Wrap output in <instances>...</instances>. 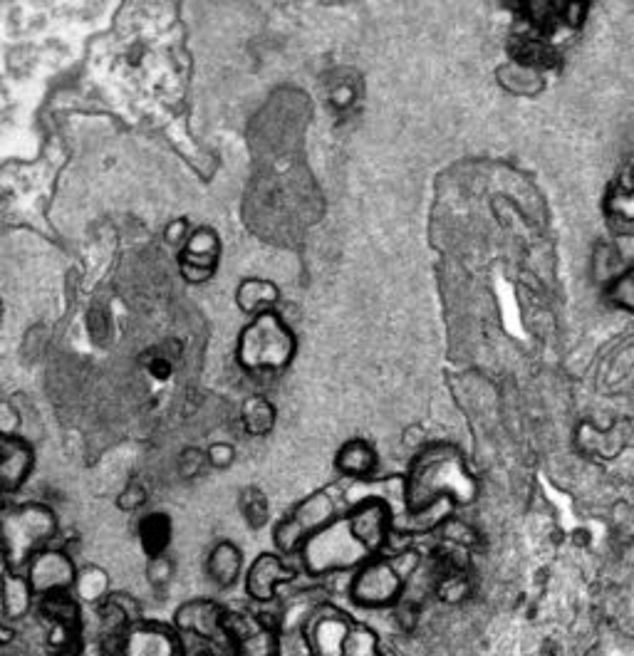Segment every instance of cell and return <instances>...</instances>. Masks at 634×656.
I'll return each instance as SVG.
<instances>
[{
    "label": "cell",
    "instance_id": "cell-1",
    "mask_svg": "<svg viewBox=\"0 0 634 656\" xmlns=\"http://www.w3.org/2000/svg\"><path fill=\"white\" fill-rule=\"evenodd\" d=\"M402 498L407 513H419L441 501L464 508L478 498V481L454 444H426L402 478Z\"/></svg>",
    "mask_w": 634,
    "mask_h": 656
},
{
    "label": "cell",
    "instance_id": "cell-2",
    "mask_svg": "<svg viewBox=\"0 0 634 656\" xmlns=\"http://www.w3.org/2000/svg\"><path fill=\"white\" fill-rule=\"evenodd\" d=\"M57 535V518L43 503H5L0 508V555L5 570L25 572Z\"/></svg>",
    "mask_w": 634,
    "mask_h": 656
},
{
    "label": "cell",
    "instance_id": "cell-3",
    "mask_svg": "<svg viewBox=\"0 0 634 656\" xmlns=\"http://www.w3.org/2000/svg\"><path fill=\"white\" fill-rule=\"evenodd\" d=\"M295 335L278 312L256 315L238 337L236 359L248 372H280L295 357Z\"/></svg>",
    "mask_w": 634,
    "mask_h": 656
},
{
    "label": "cell",
    "instance_id": "cell-4",
    "mask_svg": "<svg viewBox=\"0 0 634 656\" xmlns=\"http://www.w3.org/2000/svg\"><path fill=\"white\" fill-rule=\"evenodd\" d=\"M303 567L315 577L337 575V572H352L372 555L367 553L365 545L355 538L350 523L345 515H337L330 525L317 530L298 550Z\"/></svg>",
    "mask_w": 634,
    "mask_h": 656
},
{
    "label": "cell",
    "instance_id": "cell-5",
    "mask_svg": "<svg viewBox=\"0 0 634 656\" xmlns=\"http://www.w3.org/2000/svg\"><path fill=\"white\" fill-rule=\"evenodd\" d=\"M337 515H340V493L335 486L310 493L298 505H293L283 520H278L273 530L275 548L285 555L298 553L310 535L330 525Z\"/></svg>",
    "mask_w": 634,
    "mask_h": 656
},
{
    "label": "cell",
    "instance_id": "cell-6",
    "mask_svg": "<svg viewBox=\"0 0 634 656\" xmlns=\"http://www.w3.org/2000/svg\"><path fill=\"white\" fill-rule=\"evenodd\" d=\"M404 572L389 557H372L360 565L352 577V602L367 609L394 607L404 595Z\"/></svg>",
    "mask_w": 634,
    "mask_h": 656
},
{
    "label": "cell",
    "instance_id": "cell-7",
    "mask_svg": "<svg viewBox=\"0 0 634 656\" xmlns=\"http://www.w3.org/2000/svg\"><path fill=\"white\" fill-rule=\"evenodd\" d=\"M355 619L332 605L317 607L305 622V644L310 656H345Z\"/></svg>",
    "mask_w": 634,
    "mask_h": 656
},
{
    "label": "cell",
    "instance_id": "cell-8",
    "mask_svg": "<svg viewBox=\"0 0 634 656\" xmlns=\"http://www.w3.org/2000/svg\"><path fill=\"white\" fill-rule=\"evenodd\" d=\"M226 644L233 656H278L280 639L270 622L253 612H228Z\"/></svg>",
    "mask_w": 634,
    "mask_h": 656
},
{
    "label": "cell",
    "instance_id": "cell-9",
    "mask_svg": "<svg viewBox=\"0 0 634 656\" xmlns=\"http://www.w3.org/2000/svg\"><path fill=\"white\" fill-rule=\"evenodd\" d=\"M226 617L228 609L218 605L216 600H189L176 607L174 612V632L179 637H189L194 642L218 644L226 642Z\"/></svg>",
    "mask_w": 634,
    "mask_h": 656
},
{
    "label": "cell",
    "instance_id": "cell-10",
    "mask_svg": "<svg viewBox=\"0 0 634 656\" xmlns=\"http://www.w3.org/2000/svg\"><path fill=\"white\" fill-rule=\"evenodd\" d=\"M23 575L25 580H28L30 592H33L35 600H43V597L60 595V592L72 590V582H75V575H77V565L70 557V553H65V550L45 548L28 562Z\"/></svg>",
    "mask_w": 634,
    "mask_h": 656
},
{
    "label": "cell",
    "instance_id": "cell-11",
    "mask_svg": "<svg viewBox=\"0 0 634 656\" xmlns=\"http://www.w3.org/2000/svg\"><path fill=\"white\" fill-rule=\"evenodd\" d=\"M184 637L174 632V627L142 619L129 627L109 649V656H181Z\"/></svg>",
    "mask_w": 634,
    "mask_h": 656
},
{
    "label": "cell",
    "instance_id": "cell-12",
    "mask_svg": "<svg viewBox=\"0 0 634 656\" xmlns=\"http://www.w3.org/2000/svg\"><path fill=\"white\" fill-rule=\"evenodd\" d=\"M355 538L372 557L382 555L384 543L392 533V505L382 498H362L345 513Z\"/></svg>",
    "mask_w": 634,
    "mask_h": 656
},
{
    "label": "cell",
    "instance_id": "cell-13",
    "mask_svg": "<svg viewBox=\"0 0 634 656\" xmlns=\"http://www.w3.org/2000/svg\"><path fill=\"white\" fill-rule=\"evenodd\" d=\"M218 260H221V241H218L216 233H213L211 228L191 231L184 248H181V278L191 285L209 283L218 268Z\"/></svg>",
    "mask_w": 634,
    "mask_h": 656
},
{
    "label": "cell",
    "instance_id": "cell-14",
    "mask_svg": "<svg viewBox=\"0 0 634 656\" xmlns=\"http://www.w3.org/2000/svg\"><path fill=\"white\" fill-rule=\"evenodd\" d=\"M295 577H298V572H295L283 557L275 553H263L248 567L246 592L253 602L265 605V602H273L280 587L293 582Z\"/></svg>",
    "mask_w": 634,
    "mask_h": 656
},
{
    "label": "cell",
    "instance_id": "cell-15",
    "mask_svg": "<svg viewBox=\"0 0 634 656\" xmlns=\"http://www.w3.org/2000/svg\"><path fill=\"white\" fill-rule=\"evenodd\" d=\"M508 55H511V62L540 72V75L560 67V50L555 48L553 40L533 33L530 28L516 30V33L508 38Z\"/></svg>",
    "mask_w": 634,
    "mask_h": 656
},
{
    "label": "cell",
    "instance_id": "cell-16",
    "mask_svg": "<svg viewBox=\"0 0 634 656\" xmlns=\"http://www.w3.org/2000/svg\"><path fill=\"white\" fill-rule=\"evenodd\" d=\"M97 619H100L102 637L107 639L109 649L114 647L119 637L127 632L129 627L142 622V605L134 595L129 592H109L107 600L97 605Z\"/></svg>",
    "mask_w": 634,
    "mask_h": 656
},
{
    "label": "cell",
    "instance_id": "cell-17",
    "mask_svg": "<svg viewBox=\"0 0 634 656\" xmlns=\"http://www.w3.org/2000/svg\"><path fill=\"white\" fill-rule=\"evenodd\" d=\"M33 471V451L18 436L0 434V493L10 496L28 481Z\"/></svg>",
    "mask_w": 634,
    "mask_h": 656
},
{
    "label": "cell",
    "instance_id": "cell-18",
    "mask_svg": "<svg viewBox=\"0 0 634 656\" xmlns=\"http://www.w3.org/2000/svg\"><path fill=\"white\" fill-rule=\"evenodd\" d=\"M580 451L590 456H600V458H615L620 456V451L625 449L627 441H630V426L627 424H615L610 429H600L592 421H582L578 436Z\"/></svg>",
    "mask_w": 634,
    "mask_h": 656
},
{
    "label": "cell",
    "instance_id": "cell-19",
    "mask_svg": "<svg viewBox=\"0 0 634 656\" xmlns=\"http://www.w3.org/2000/svg\"><path fill=\"white\" fill-rule=\"evenodd\" d=\"M632 169L625 166L620 176L612 181L610 191L605 196V213L610 228L620 236H630L634 226V196H632Z\"/></svg>",
    "mask_w": 634,
    "mask_h": 656
},
{
    "label": "cell",
    "instance_id": "cell-20",
    "mask_svg": "<svg viewBox=\"0 0 634 656\" xmlns=\"http://www.w3.org/2000/svg\"><path fill=\"white\" fill-rule=\"evenodd\" d=\"M33 605L35 597L23 572L5 570L0 575V619H5L8 624L20 622L23 617H28Z\"/></svg>",
    "mask_w": 634,
    "mask_h": 656
},
{
    "label": "cell",
    "instance_id": "cell-21",
    "mask_svg": "<svg viewBox=\"0 0 634 656\" xmlns=\"http://www.w3.org/2000/svg\"><path fill=\"white\" fill-rule=\"evenodd\" d=\"M335 466L342 476L355 478V481L362 483L367 481V478H372V473L377 471L379 458L370 441L350 439L340 446V451H337Z\"/></svg>",
    "mask_w": 634,
    "mask_h": 656
},
{
    "label": "cell",
    "instance_id": "cell-22",
    "mask_svg": "<svg viewBox=\"0 0 634 656\" xmlns=\"http://www.w3.org/2000/svg\"><path fill=\"white\" fill-rule=\"evenodd\" d=\"M206 572H209L211 582L221 590L233 587L238 577L243 575V553L231 540H221L211 548L209 560H206Z\"/></svg>",
    "mask_w": 634,
    "mask_h": 656
},
{
    "label": "cell",
    "instance_id": "cell-23",
    "mask_svg": "<svg viewBox=\"0 0 634 656\" xmlns=\"http://www.w3.org/2000/svg\"><path fill=\"white\" fill-rule=\"evenodd\" d=\"M112 592V582L105 567L100 565H85L77 567L75 582H72L70 595L75 597L80 605L97 607L107 600V595Z\"/></svg>",
    "mask_w": 634,
    "mask_h": 656
},
{
    "label": "cell",
    "instance_id": "cell-24",
    "mask_svg": "<svg viewBox=\"0 0 634 656\" xmlns=\"http://www.w3.org/2000/svg\"><path fill=\"white\" fill-rule=\"evenodd\" d=\"M280 290L278 285L270 283L265 278H246L236 290V305L241 307L246 315H263V312H273L278 305Z\"/></svg>",
    "mask_w": 634,
    "mask_h": 656
},
{
    "label": "cell",
    "instance_id": "cell-25",
    "mask_svg": "<svg viewBox=\"0 0 634 656\" xmlns=\"http://www.w3.org/2000/svg\"><path fill=\"white\" fill-rule=\"evenodd\" d=\"M171 538H174V523L166 513H149L139 523V543L147 557L166 555Z\"/></svg>",
    "mask_w": 634,
    "mask_h": 656
},
{
    "label": "cell",
    "instance_id": "cell-26",
    "mask_svg": "<svg viewBox=\"0 0 634 656\" xmlns=\"http://www.w3.org/2000/svg\"><path fill=\"white\" fill-rule=\"evenodd\" d=\"M275 406L261 394H253L248 397L241 406V424L246 429L248 436H265L275 429Z\"/></svg>",
    "mask_w": 634,
    "mask_h": 656
},
{
    "label": "cell",
    "instance_id": "cell-27",
    "mask_svg": "<svg viewBox=\"0 0 634 656\" xmlns=\"http://www.w3.org/2000/svg\"><path fill=\"white\" fill-rule=\"evenodd\" d=\"M40 617L48 624H70V627H82V605L70 595V592H60V595H50L38 600Z\"/></svg>",
    "mask_w": 634,
    "mask_h": 656
},
{
    "label": "cell",
    "instance_id": "cell-28",
    "mask_svg": "<svg viewBox=\"0 0 634 656\" xmlns=\"http://www.w3.org/2000/svg\"><path fill=\"white\" fill-rule=\"evenodd\" d=\"M498 82H501L503 90L521 97L538 95V92L545 87V80L540 72L528 70V67L523 65H516V62H508V65L498 67Z\"/></svg>",
    "mask_w": 634,
    "mask_h": 656
},
{
    "label": "cell",
    "instance_id": "cell-29",
    "mask_svg": "<svg viewBox=\"0 0 634 656\" xmlns=\"http://www.w3.org/2000/svg\"><path fill=\"white\" fill-rule=\"evenodd\" d=\"M431 595L444 605H464L471 595H474V580L471 572H449V575H439L431 587Z\"/></svg>",
    "mask_w": 634,
    "mask_h": 656
},
{
    "label": "cell",
    "instance_id": "cell-30",
    "mask_svg": "<svg viewBox=\"0 0 634 656\" xmlns=\"http://www.w3.org/2000/svg\"><path fill=\"white\" fill-rule=\"evenodd\" d=\"M238 508H241L243 520L248 523V528L251 530L265 528V523H268L270 518V508H268V498H265L261 488H253V486L243 488L241 496H238Z\"/></svg>",
    "mask_w": 634,
    "mask_h": 656
},
{
    "label": "cell",
    "instance_id": "cell-31",
    "mask_svg": "<svg viewBox=\"0 0 634 656\" xmlns=\"http://www.w3.org/2000/svg\"><path fill=\"white\" fill-rule=\"evenodd\" d=\"M436 535H439V543H449V545H459V548H466V550H474L476 548V530L471 528V525H466L464 520H456V518H446L441 520L439 528L434 530Z\"/></svg>",
    "mask_w": 634,
    "mask_h": 656
},
{
    "label": "cell",
    "instance_id": "cell-32",
    "mask_svg": "<svg viewBox=\"0 0 634 656\" xmlns=\"http://www.w3.org/2000/svg\"><path fill=\"white\" fill-rule=\"evenodd\" d=\"M607 300H610V305L620 307L625 312L634 310V273L630 268L622 270L620 275H615L607 283Z\"/></svg>",
    "mask_w": 634,
    "mask_h": 656
},
{
    "label": "cell",
    "instance_id": "cell-33",
    "mask_svg": "<svg viewBox=\"0 0 634 656\" xmlns=\"http://www.w3.org/2000/svg\"><path fill=\"white\" fill-rule=\"evenodd\" d=\"M174 572H176V565H174V560H171L169 555L149 557L147 580H149V585H152L157 592L166 590V587L171 585V580H174Z\"/></svg>",
    "mask_w": 634,
    "mask_h": 656
},
{
    "label": "cell",
    "instance_id": "cell-34",
    "mask_svg": "<svg viewBox=\"0 0 634 656\" xmlns=\"http://www.w3.org/2000/svg\"><path fill=\"white\" fill-rule=\"evenodd\" d=\"M174 359L176 354H169L164 350V347H159V350H149L144 354V367H147L149 377L157 379V382H166V379L174 374Z\"/></svg>",
    "mask_w": 634,
    "mask_h": 656
},
{
    "label": "cell",
    "instance_id": "cell-35",
    "mask_svg": "<svg viewBox=\"0 0 634 656\" xmlns=\"http://www.w3.org/2000/svg\"><path fill=\"white\" fill-rule=\"evenodd\" d=\"M176 466H179V476L186 478V481H191V478H196L206 466H209V463H206V451L189 446V449L181 451Z\"/></svg>",
    "mask_w": 634,
    "mask_h": 656
},
{
    "label": "cell",
    "instance_id": "cell-36",
    "mask_svg": "<svg viewBox=\"0 0 634 656\" xmlns=\"http://www.w3.org/2000/svg\"><path fill=\"white\" fill-rule=\"evenodd\" d=\"M144 503H147V488H144V483L137 481V478L129 481L117 498L119 510H124V513H134V510L142 508Z\"/></svg>",
    "mask_w": 634,
    "mask_h": 656
},
{
    "label": "cell",
    "instance_id": "cell-37",
    "mask_svg": "<svg viewBox=\"0 0 634 656\" xmlns=\"http://www.w3.org/2000/svg\"><path fill=\"white\" fill-rule=\"evenodd\" d=\"M206 463H209L211 468H216V471H226V468H231L233 463H236V449H233L231 444H213L209 446V451H206Z\"/></svg>",
    "mask_w": 634,
    "mask_h": 656
},
{
    "label": "cell",
    "instance_id": "cell-38",
    "mask_svg": "<svg viewBox=\"0 0 634 656\" xmlns=\"http://www.w3.org/2000/svg\"><path fill=\"white\" fill-rule=\"evenodd\" d=\"M587 18V3L582 0H563V25L578 30Z\"/></svg>",
    "mask_w": 634,
    "mask_h": 656
},
{
    "label": "cell",
    "instance_id": "cell-39",
    "mask_svg": "<svg viewBox=\"0 0 634 656\" xmlns=\"http://www.w3.org/2000/svg\"><path fill=\"white\" fill-rule=\"evenodd\" d=\"M189 236H191V231H189V221H186V218H174V221H171L164 231L166 243L174 248H184L186 238Z\"/></svg>",
    "mask_w": 634,
    "mask_h": 656
},
{
    "label": "cell",
    "instance_id": "cell-40",
    "mask_svg": "<svg viewBox=\"0 0 634 656\" xmlns=\"http://www.w3.org/2000/svg\"><path fill=\"white\" fill-rule=\"evenodd\" d=\"M355 100H357V90L350 85V82H337V85L330 90V104L335 109H347Z\"/></svg>",
    "mask_w": 634,
    "mask_h": 656
},
{
    "label": "cell",
    "instance_id": "cell-41",
    "mask_svg": "<svg viewBox=\"0 0 634 656\" xmlns=\"http://www.w3.org/2000/svg\"><path fill=\"white\" fill-rule=\"evenodd\" d=\"M15 642V629L5 619H0V647H8Z\"/></svg>",
    "mask_w": 634,
    "mask_h": 656
},
{
    "label": "cell",
    "instance_id": "cell-42",
    "mask_svg": "<svg viewBox=\"0 0 634 656\" xmlns=\"http://www.w3.org/2000/svg\"><path fill=\"white\" fill-rule=\"evenodd\" d=\"M5 498H8V496H3V493H0V508H3V505L8 503V501H5Z\"/></svg>",
    "mask_w": 634,
    "mask_h": 656
}]
</instances>
